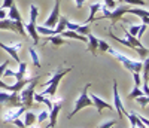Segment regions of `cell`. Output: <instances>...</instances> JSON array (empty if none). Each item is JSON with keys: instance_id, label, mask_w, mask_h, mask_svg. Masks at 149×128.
Returning <instances> with one entry per match:
<instances>
[{"instance_id": "obj_1", "label": "cell", "mask_w": 149, "mask_h": 128, "mask_svg": "<svg viewBox=\"0 0 149 128\" xmlns=\"http://www.w3.org/2000/svg\"><path fill=\"white\" fill-rule=\"evenodd\" d=\"M73 69V67H72ZM72 69H57L55 73L52 74L51 79H48L45 83H42L40 86L45 88L42 95H46V97H54L57 89H58V85H60V81L63 79V76H66L69 72H72Z\"/></svg>"}, {"instance_id": "obj_2", "label": "cell", "mask_w": 149, "mask_h": 128, "mask_svg": "<svg viewBox=\"0 0 149 128\" xmlns=\"http://www.w3.org/2000/svg\"><path fill=\"white\" fill-rule=\"evenodd\" d=\"M40 79V76H36V78H33V81L27 85V86H24L21 91L18 93L19 94V100H21V104L22 106H26L27 109H30L34 103V100H33V95L36 93V85L37 82H39Z\"/></svg>"}, {"instance_id": "obj_3", "label": "cell", "mask_w": 149, "mask_h": 128, "mask_svg": "<svg viewBox=\"0 0 149 128\" xmlns=\"http://www.w3.org/2000/svg\"><path fill=\"white\" fill-rule=\"evenodd\" d=\"M37 14H39V10H37L36 5H31V6H30V21H29L27 24H24V22H22L24 30H26V33L33 39L34 45H37V43H39V40H40L39 34H37V31H36V19H37Z\"/></svg>"}, {"instance_id": "obj_4", "label": "cell", "mask_w": 149, "mask_h": 128, "mask_svg": "<svg viewBox=\"0 0 149 128\" xmlns=\"http://www.w3.org/2000/svg\"><path fill=\"white\" fill-rule=\"evenodd\" d=\"M102 12H103V17L102 18H109L110 21H112V24H110V29H113V25L125 15V14H128V6H125V5H119V6H116L113 10H109L104 5L102 6V9H100Z\"/></svg>"}, {"instance_id": "obj_5", "label": "cell", "mask_w": 149, "mask_h": 128, "mask_svg": "<svg viewBox=\"0 0 149 128\" xmlns=\"http://www.w3.org/2000/svg\"><path fill=\"white\" fill-rule=\"evenodd\" d=\"M90 88H91V83H86V85L84 86V91H82L81 95L78 97L76 103H74L73 112L69 115V119H72L74 115H76L78 112H81L84 107H91V106H93V101H91V98H90V95H88V89H90Z\"/></svg>"}, {"instance_id": "obj_6", "label": "cell", "mask_w": 149, "mask_h": 128, "mask_svg": "<svg viewBox=\"0 0 149 128\" xmlns=\"http://www.w3.org/2000/svg\"><path fill=\"white\" fill-rule=\"evenodd\" d=\"M8 104L9 107H19L21 100L18 93H8V91H0V106Z\"/></svg>"}, {"instance_id": "obj_7", "label": "cell", "mask_w": 149, "mask_h": 128, "mask_svg": "<svg viewBox=\"0 0 149 128\" xmlns=\"http://www.w3.org/2000/svg\"><path fill=\"white\" fill-rule=\"evenodd\" d=\"M58 19H60V0H55V5H54V8L51 10V14H49V17L45 19L43 27L54 29L57 25V22H58Z\"/></svg>"}, {"instance_id": "obj_8", "label": "cell", "mask_w": 149, "mask_h": 128, "mask_svg": "<svg viewBox=\"0 0 149 128\" xmlns=\"http://www.w3.org/2000/svg\"><path fill=\"white\" fill-rule=\"evenodd\" d=\"M0 48L5 49L6 52L12 57V60H14L15 63H19V61H21V60H19V55H18L19 49L22 48V43H21V42H17V43H14V45H6V43H3V42H0Z\"/></svg>"}, {"instance_id": "obj_9", "label": "cell", "mask_w": 149, "mask_h": 128, "mask_svg": "<svg viewBox=\"0 0 149 128\" xmlns=\"http://www.w3.org/2000/svg\"><path fill=\"white\" fill-rule=\"evenodd\" d=\"M26 110H27V107H26V106L10 107L9 110H6V112H5V115H3V121H5V122H12L14 119L19 118L21 115H24V112H26Z\"/></svg>"}, {"instance_id": "obj_10", "label": "cell", "mask_w": 149, "mask_h": 128, "mask_svg": "<svg viewBox=\"0 0 149 128\" xmlns=\"http://www.w3.org/2000/svg\"><path fill=\"white\" fill-rule=\"evenodd\" d=\"M61 107H63V101H61V100L52 103V109L49 110V116H48L49 118V124H48L49 128H54L57 125V118H58V115H60Z\"/></svg>"}, {"instance_id": "obj_11", "label": "cell", "mask_w": 149, "mask_h": 128, "mask_svg": "<svg viewBox=\"0 0 149 128\" xmlns=\"http://www.w3.org/2000/svg\"><path fill=\"white\" fill-rule=\"evenodd\" d=\"M90 98H91V101H93V106H95V109H97V112H98V113H102L104 109H107V110H110V112H115L113 106H112V104H109L107 101L102 100V98L98 97V95H95V94H91V95H90Z\"/></svg>"}, {"instance_id": "obj_12", "label": "cell", "mask_w": 149, "mask_h": 128, "mask_svg": "<svg viewBox=\"0 0 149 128\" xmlns=\"http://www.w3.org/2000/svg\"><path fill=\"white\" fill-rule=\"evenodd\" d=\"M113 109H115V112L119 113V119H122L125 109H124L122 101H121L119 94H118V83H116V81H113Z\"/></svg>"}, {"instance_id": "obj_13", "label": "cell", "mask_w": 149, "mask_h": 128, "mask_svg": "<svg viewBox=\"0 0 149 128\" xmlns=\"http://www.w3.org/2000/svg\"><path fill=\"white\" fill-rule=\"evenodd\" d=\"M128 14H133V15H137L142 21H143V24H148L149 22V12H148V9L145 8H128Z\"/></svg>"}, {"instance_id": "obj_14", "label": "cell", "mask_w": 149, "mask_h": 128, "mask_svg": "<svg viewBox=\"0 0 149 128\" xmlns=\"http://www.w3.org/2000/svg\"><path fill=\"white\" fill-rule=\"evenodd\" d=\"M122 66L125 67L127 70H130L131 73L133 72H137V73H140V70L143 69V63L142 61H134V60H127V61H124L122 63Z\"/></svg>"}, {"instance_id": "obj_15", "label": "cell", "mask_w": 149, "mask_h": 128, "mask_svg": "<svg viewBox=\"0 0 149 128\" xmlns=\"http://www.w3.org/2000/svg\"><path fill=\"white\" fill-rule=\"evenodd\" d=\"M124 116H127L128 118V121H130V124L133 125V127H137V128H148V125H145L139 118H137V115H136V112H124Z\"/></svg>"}, {"instance_id": "obj_16", "label": "cell", "mask_w": 149, "mask_h": 128, "mask_svg": "<svg viewBox=\"0 0 149 128\" xmlns=\"http://www.w3.org/2000/svg\"><path fill=\"white\" fill-rule=\"evenodd\" d=\"M61 37H66V39H74V40H81L84 43L88 42V39H86V36H82L76 31H73V30H64L63 33H60Z\"/></svg>"}, {"instance_id": "obj_17", "label": "cell", "mask_w": 149, "mask_h": 128, "mask_svg": "<svg viewBox=\"0 0 149 128\" xmlns=\"http://www.w3.org/2000/svg\"><path fill=\"white\" fill-rule=\"evenodd\" d=\"M102 6H103V3H93V5H90V17L85 19V24H91L95 19V14L102 9Z\"/></svg>"}, {"instance_id": "obj_18", "label": "cell", "mask_w": 149, "mask_h": 128, "mask_svg": "<svg viewBox=\"0 0 149 128\" xmlns=\"http://www.w3.org/2000/svg\"><path fill=\"white\" fill-rule=\"evenodd\" d=\"M86 39H88V51L93 54V55H95V51H97V46H98V39L93 34V33H90V34H86Z\"/></svg>"}, {"instance_id": "obj_19", "label": "cell", "mask_w": 149, "mask_h": 128, "mask_svg": "<svg viewBox=\"0 0 149 128\" xmlns=\"http://www.w3.org/2000/svg\"><path fill=\"white\" fill-rule=\"evenodd\" d=\"M0 30H10V31L17 33V24H15V21H12L9 18L0 19Z\"/></svg>"}, {"instance_id": "obj_20", "label": "cell", "mask_w": 149, "mask_h": 128, "mask_svg": "<svg viewBox=\"0 0 149 128\" xmlns=\"http://www.w3.org/2000/svg\"><path fill=\"white\" fill-rule=\"evenodd\" d=\"M33 100H36V103H43V104H46V106H48V110H51V109H52V101H51V98L46 97V95L36 94V93H34Z\"/></svg>"}, {"instance_id": "obj_21", "label": "cell", "mask_w": 149, "mask_h": 128, "mask_svg": "<svg viewBox=\"0 0 149 128\" xmlns=\"http://www.w3.org/2000/svg\"><path fill=\"white\" fill-rule=\"evenodd\" d=\"M46 42H51L54 46H61V45H67V43H69V42H67V40H64L60 34L48 36V37H46Z\"/></svg>"}, {"instance_id": "obj_22", "label": "cell", "mask_w": 149, "mask_h": 128, "mask_svg": "<svg viewBox=\"0 0 149 128\" xmlns=\"http://www.w3.org/2000/svg\"><path fill=\"white\" fill-rule=\"evenodd\" d=\"M8 17H9V19H12V21H22L21 14H19V10H18V8H17V5H15V3L9 8Z\"/></svg>"}, {"instance_id": "obj_23", "label": "cell", "mask_w": 149, "mask_h": 128, "mask_svg": "<svg viewBox=\"0 0 149 128\" xmlns=\"http://www.w3.org/2000/svg\"><path fill=\"white\" fill-rule=\"evenodd\" d=\"M18 64H19V69H18V72H15L14 78H15L17 81H21V79L26 78V74H27V64L24 63V61H19Z\"/></svg>"}, {"instance_id": "obj_24", "label": "cell", "mask_w": 149, "mask_h": 128, "mask_svg": "<svg viewBox=\"0 0 149 128\" xmlns=\"http://www.w3.org/2000/svg\"><path fill=\"white\" fill-rule=\"evenodd\" d=\"M36 115L33 113V112H24V125H26L27 128L29 127H31V125H36Z\"/></svg>"}, {"instance_id": "obj_25", "label": "cell", "mask_w": 149, "mask_h": 128, "mask_svg": "<svg viewBox=\"0 0 149 128\" xmlns=\"http://www.w3.org/2000/svg\"><path fill=\"white\" fill-rule=\"evenodd\" d=\"M29 54H30V57H31V61H33V64L37 67V69H40V61H39V55L36 54V49L31 46L30 49H29Z\"/></svg>"}, {"instance_id": "obj_26", "label": "cell", "mask_w": 149, "mask_h": 128, "mask_svg": "<svg viewBox=\"0 0 149 128\" xmlns=\"http://www.w3.org/2000/svg\"><path fill=\"white\" fill-rule=\"evenodd\" d=\"M76 33H79V34H82V36H86V34H90L91 33V27H90V24H79L78 25V29L74 30Z\"/></svg>"}, {"instance_id": "obj_27", "label": "cell", "mask_w": 149, "mask_h": 128, "mask_svg": "<svg viewBox=\"0 0 149 128\" xmlns=\"http://www.w3.org/2000/svg\"><path fill=\"white\" fill-rule=\"evenodd\" d=\"M140 95H145L143 91H142V88H140V86H134L133 91L128 94V100H134V98H137V97H140Z\"/></svg>"}, {"instance_id": "obj_28", "label": "cell", "mask_w": 149, "mask_h": 128, "mask_svg": "<svg viewBox=\"0 0 149 128\" xmlns=\"http://www.w3.org/2000/svg\"><path fill=\"white\" fill-rule=\"evenodd\" d=\"M48 116H49V112H48V110H43V112H40L39 115H37L36 122H37V124H42V122H45V121L48 119Z\"/></svg>"}, {"instance_id": "obj_29", "label": "cell", "mask_w": 149, "mask_h": 128, "mask_svg": "<svg viewBox=\"0 0 149 128\" xmlns=\"http://www.w3.org/2000/svg\"><path fill=\"white\" fill-rule=\"evenodd\" d=\"M137 103L142 106V107H146L148 106V103H149V95H140V97H137V98H134Z\"/></svg>"}, {"instance_id": "obj_30", "label": "cell", "mask_w": 149, "mask_h": 128, "mask_svg": "<svg viewBox=\"0 0 149 128\" xmlns=\"http://www.w3.org/2000/svg\"><path fill=\"white\" fill-rule=\"evenodd\" d=\"M109 48H110V46L107 45L106 40H100V39H98V46H97V49L100 51V52H107Z\"/></svg>"}, {"instance_id": "obj_31", "label": "cell", "mask_w": 149, "mask_h": 128, "mask_svg": "<svg viewBox=\"0 0 149 128\" xmlns=\"http://www.w3.org/2000/svg\"><path fill=\"white\" fill-rule=\"evenodd\" d=\"M122 3H128V5H139V6H146L148 3L145 0H122Z\"/></svg>"}, {"instance_id": "obj_32", "label": "cell", "mask_w": 149, "mask_h": 128, "mask_svg": "<svg viewBox=\"0 0 149 128\" xmlns=\"http://www.w3.org/2000/svg\"><path fill=\"white\" fill-rule=\"evenodd\" d=\"M134 51L137 52L142 58H148V48H145V46H142V48H134Z\"/></svg>"}, {"instance_id": "obj_33", "label": "cell", "mask_w": 149, "mask_h": 128, "mask_svg": "<svg viewBox=\"0 0 149 128\" xmlns=\"http://www.w3.org/2000/svg\"><path fill=\"white\" fill-rule=\"evenodd\" d=\"M103 2H104V6H106L109 10H113V9L118 6L115 0H103Z\"/></svg>"}, {"instance_id": "obj_34", "label": "cell", "mask_w": 149, "mask_h": 128, "mask_svg": "<svg viewBox=\"0 0 149 128\" xmlns=\"http://www.w3.org/2000/svg\"><path fill=\"white\" fill-rule=\"evenodd\" d=\"M131 74H133V79H134V86H140V83H142L140 74H139L137 72H133Z\"/></svg>"}, {"instance_id": "obj_35", "label": "cell", "mask_w": 149, "mask_h": 128, "mask_svg": "<svg viewBox=\"0 0 149 128\" xmlns=\"http://www.w3.org/2000/svg\"><path fill=\"white\" fill-rule=\"evenodd\" d=\"M146 29H148V24H140V30H139L137 36H136V39L140 40V39H142V36H143V33L146 31Z\"/></svg>"}, {"instance_id": "obj_36", "label": "cell", "mask_w": 149, "mask_h": 128, "mask_svg": "<svg viewBox=\"0 0 149 128\" xmlns=\"http://www.w3.org/2000/svg\"><path fill=\"white\" fill-rule=\"evenodd\" d=\"M116 124V121L115 119H110V121H106V122H103L100 127H98V128H112V127H113Z\"/></svg>"}, {"instance_id": "obj_37", "label": "cell", "mask_w": 149, "mask_h": 128, "mask_svg": "<svg viewBox=\"0 0 149 128\" xmlns=\"http://www.w3.org/2000/svg\"><path fill=\"white\" fill-rule=\"evenodd\" d=\"M15 3V0H3V5H2V9H9L12 5Z\"/></svg>"}, {"instance_id": "obj_38", "label": "cell", "mask_w": 149, "mask_h": 128, "mask_svg": "<svg viewBox=\"0 0 149 128\" xmlns=\"http://www.w3.org/2000/svg\"><path fill=\"white\" fill-rule=\"evenodd\" d=\"M9 60H6L3 64H0V78H2V74H3V72H5V69H8V66H9Z\"/></svg>"}, {"instance_id": "obj_39", "label": "cell", "mask_w": 149, "mask_h": 128, "mask_svg": "<svg viewBox=\"0 0 149 128\" xmlns=\"http://www.w3.org/2000/svg\"><path fill=\"white\" fill-rule=\"evenodd\" d=\"M12 122H14V124H15V125H17L18 128H27L26 125H24V122H22V121H21L19 118H17V119H14V121H12Z\"/></svg>"}, {"instance_id": "obj_40", "label": "cell", "mask_w": 149, "mask_h": 128, "mask_svg": "<svg viewBox=\"0 0 149 128\" xmlns=\"http://www.w3.org/2000/svg\"><path fill=\"white\" fill-rule=\"evenodd\" d=\"M74 3H76V8L78 9H82V6H84V3L86 2V0H73Z\"/></svg>"}, {"instance_id": "obj_41", "label": "cell", "mask_w": 149, "mask_h": 128, "mask_svg": "<svg viewBox=\"0 0 149 128\" xmlns=\"http://www.w3.org/2000/svg\"><path fill=\"white\" fill-rule=\"evenodd\" d=\"M5 18H8V12H6V9H0V19H5Z\"/></svg>"}, {"instance_id": "obj_42", "label": "cell", "mask_w": 149, "mask_h": 128, "mask_svg": "<svg viewBox=\"0 0 149 128\" xmlns=\"http://www.w3.org/2000/svg\"><path fill=\"white\" fill-rule=\"evenodd\" d=\"M118 2H119V3H122V0H118Z\"/></svg>"}, {"instance_id": "obj_43", "label": "cell", "mask_w": 149, "mask_h": 128, "mask_svg": "<svg viewBox=\"0 0 149 128\" xmlns=\"http://www.w3.org/2000/svg\"><path fill=\"white\" fill-rule=\"evenodd\" d=\"M131 128H137V127H133V125H131Z\"/></svg>"}, {"instance_id": "obj_44", "label": "cell", "mask_w": 149, "mask_h": 128, "mask_svg": "<svg viewBox=\"0 0 149 128\" xmlns=\"http://www.w3.org/2000/svg\"><path fill=\"white\" fill-rule=\"evenodd\" d=\"M0 107H2V106H0Z\"/></svg>"}]
</instances>
